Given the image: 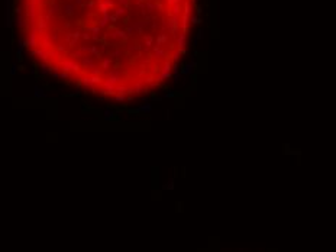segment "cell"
I'll return each mask as SVG.
<instances>
[{"instance_id": "6da1fadb", "label": "cell", "mask_w": 336, "mask_h": 252, "mask_svg": "<svg viewBox=\"0 0 336 252\" xmlns=\"http://www.w3.org/2000/svg\"><path fill=\"white\" fill-rule=\"evenodd\" d=\"M196 0H19L23 45L55 77L107 100L157 90L183 59Z\"/></svg>"}]
</instances>
